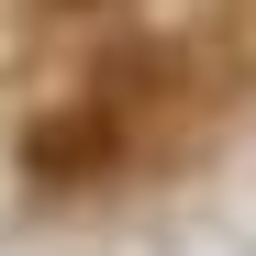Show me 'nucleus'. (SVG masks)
Here are the masks:
<instances>
[{
    "label": "nucleus",
    "instance_id": "nucleus-1",
    "mask_svg": "<svg viewBox=\"0 0 256 256\" xmlns=\"http://www.w3.org/2000/svg\"><path fill=\"white\" fill-rule=\"evenodd\" d=\"M134 156V122H122L112 100H56L45 122L22 134V178H45V190H90V178H112V167Z\"/></svg>",
    "mask_w": 256,
    "mask_h": 256
},
{
    "label": "nucleus",
    "instance_id": "nucleus-2",
    "mask_svg": "<svg viewBox=\"0 0 256 256\" xmlns=\"http://www.w3.org/2000/svg\"><path fill=\"white\" fill-rule=\"evenodd\" d=\"M156 90H167V45H122V56H100V78H90V100H112L122 122H134Z\"/></svg>",
    "mask_w": 256,
    "mask_h": 256
},
{
    "label": "nucleus",
    "instance_id": "nucleus-3",
    "mask_svg": "<svg viewBox=\"0 0 256 256\" xmlns=\"http://www.w3.org/2000/svg\"><path fill=\"white\" fill-rule=\"evenodd\" d=\"M223 67L256 78V0H234V12H223Z\"/></svg>",
    "mask_w": 256,
    "mask_h": 256
},
{
    "label": "nucleus",
    "instance_id": "nucleus-4",
    "mask_svg": "<svg viewBox=\"0 0 256 256\" xmlns=\"http://www.w3.org/2000/svg\"><path fill=\"white\" fill-rule=\"evenodd\" d=\"M45 12H100V0H45Z\"/></svg>",
    "mask_w": 256,
    "mask_h": 256
}]
</instances>
